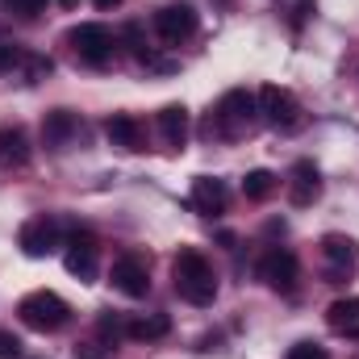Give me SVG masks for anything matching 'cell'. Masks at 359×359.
<instances>
[{"mask_svg":"<svg viewBox=\"0 0 359 359\" xmlns=\"http://www.w3.org/2000/svg\"><path fill=\"white\" fill-rule=\"evenodd\" d=\"M255 121H259V100H255L247 88H230L222 100H217L213 117H209V134H222V138H243Z\"/></svg>","mask_w":359,"mask_h":359,"instance_id":"2","label":"cell"},{"mask_svg":"<svg viewBox=\"0 0 359 359\" xmlns=\"http://www.w3.org/2000/svg\"><path fill=\"white\" fill-rule=\"evenodd\" d=\"M172 280H176V292L188 305H213V297H217V271H213V264L201 251H192V247H184L176 255Z\"/></svg>","mask_w":359,"mask_h":359,"instance_id":"1","label":"cell"},{"mask_svg":"<svg viewBox=\"0 0 359 359\" xmlns=\"http://www.w3.org/2000/svg\"><path fill=\"white\" fill-rule=\"evenodd\" d=\"M4 4H8V8H13L17 17H38V13H42V8L50 4V0H4Z\"/></svg>","mask_w":359,"mask_h":359,"instance_id":"26","label":"cell"},{"mask_svg":"<svg viewBox=\"0 0 359 359\" xmlns=\"http://www.w3.org/2000/svg\"><path fill=\"white\" fill-rule=\"evenodd\" d=\"M76 134H80V117H76L72 109H55V113H46V121H42V138H46V147L63 151V147L76 142Z\"/></svg>","mask_w":359,"mask_h":359,"instance_id":"13","label":"cell"},{"mask_svg":"<svg viewBox=\"0 0 359 359\" xmlns=\"http://www.w3.org/2000/svg\"><path fill=\"white\" fill-rule=\"evenodd\" d=\"M29 76H34V80L50 76V59H29Z\"/></svg>","mask_w":359,"mask_h":359,"instance_id":"28","label":"cell"},{"mask_svg":"<svg viewBox=\"0 0 359 359\" xmlns=\"http://www.w3.org/2000/svg\"><path fill=\"white\" fill-rule=\"evenodd\" d=\"M159 134H163V142L176 147V151L188 142V109H184V104H163V109H159Z\"/></svg>","mask_w":359,"mask_h":359,"instance_id":"18","label":"cell"},{"mask_svg":"<svg viewBox=\"0 0 359 359\" xmlns=\"http://www.w3.org/2000/svg\"><path fill=\"white\" fill-rule=\"evenodd\" d=\"M109 280H113V288L121 297H134V301L147 297L151 292V264H147V255H138V251L117 255L113 268H109Z\"/></svg>","mask_w":359,"mask_h":359,"instance_id":"6","label":"cell"},{"mask_svg":"<svg viewBox=\"0 0 359 359\" xmlns=\"http://www.w3.org/2000/svg\"><path fill=\"white\" fill-rule=\"evenodd\" d=\"M17 247L29 255V259H46L55 247H59V222L55 217H29L25 226H21V234H17Z\"/></svg>","mask_w":359,"mask_h":359,"instance_id":"10","label":"cell"},{"mask_svg":"<svg viewBox=\"0 0 359 359\" xmlns=\"http://www.w3.org/2000/svg\"><path fill=\"white\" fill-rule=\"evenodd\" d=\"M21 59H25V50L17 42H0V72H13Z\"/></svg>","mask_w":359,"mask_h":359,"instance_id":"24","label":"cell"},{"mask_svg":"<svg viewBox=\"0 0 359 359\" xmlns=\"http://www.w3.org/2000/svg\"><path fill=\"white\" fill-rule=\"evenodd\" d=\"M17 318H21V326H29V330H38V334H55V330H63V326H67V318H72V305H67L59 292H50V288H38V292L21 297V305H17Z\"/></svg>","mask_w":359,"mask_h":359,"instance_id":"3","label":"cell"},{"mask_svg":"<svg viewBox=\"0 0 359 359\" xmlns=\"http://www.w3.org/2000/svg\"><path fill=\"white\" fill-rule=\"evenodd\" d=\"M226 184L213 176H196L192 180V209L196 213H205V217H217V213H226Z\"/></svg>","mask_w":359,"mask_h":359,"instance_id":"12","label":"cell"},{"mask_svg":"<svg viewBox=\"0 0 359 359\" xmlns=\"http://www.w3.org/2000/svg\"><path fill=\"white\" fill-rule=\"evenodd\" d=\"M326 326H330L339 339H359V297H339V301L326 309Z\"/></svg>","mask_w":359,"mask_h":359,"instance_id":"15","label":"cell"},{"mask_svg":"<svg viewBox=\"0 0 359 359\" xmlns=\"http://www.w3.org/2000/svg\"><path fill=\"white\" fill-rule=\"evenodd\" d=\"M0 359H21V339L13 330H0Z\"/></svg>","mask_w":359,"mask_h":359,"instance_id":"27","label":"cell"},{"mask_svg":"<svg viewBox=\"0 0 359 359\" xmlns=\"http://www.w3.org/2000/svg\"><path fill=\"white\" fill-rule=\"evenodd\" d=\"M259 117L268 121L271 130H284V134H292V130H301L305 126V109H301V100L292 96L288 88H280V84H268V88H259Z\"/></svg>","mask_w":359,"mask_h":359,"instance_id":"4","label":"cell"},{"mask_svg":"<svg viewBox=\"0 0 359 359\" xmlns=\"http://www.w3.org/2000/svg\"><path fill=\"white\" fill-rule=\"evenodd\" d=\"M168 334H172V318L168 313H142V318L126 322V339H134V343H159Z\"/></svg>","mask_w":359,"mask_h":359,"instance_id":"16","label":"cell"},{"mask_svg":"<svg viewBox=\"0 0 359 359\" xmlns=\"http://www.w3.org/2000/svg\"><path fill=\"white\" fill-rule=\"evenodd\" d=\"M259 280L268 284L271 292H292L297 280H301L297 255H292L288 247H271V251H264V259H259Z\"/></svg>","mask_w":359,"mask_h":359,"instance_id":"7","label":"cell"},{"mask_svg":"<svg viewBox=\"0 0 359 359\" xmlns=\"http://www.w3.org/2000/svg\"><path fill=\"white\" fill-rule=\"evenodd\" d=\"M67 42H72V50H76L88 67H104V63L117 55V38H113V29L100 25V21H80V25L67 34Z\"/></svg>","mask_w":359,"mask_h":359,"instance_id":"5","label":"cell"},{"mask_svg":"<svg viewBox=\"0 0 359 359\" xmlns=\"http://www.w3.org/2000/svg\"><path fill=\"white\" fill-rule=\"evenodd\" d=\"M322 255H326V264L334 271H347L359 259V247H355V238H347V234H326L322 238Z\"/></svg>","mask_w":359,"mask_h":359,"instance_id":"19","label":"cell"},{"mask_svg":"<svg viewBox=\"0 0 359 359\" xmlns=\"http://www.w3.org/2000/svg\"><path fill=\"white\" fill-rule=\"evenodd\" d=\"M155 34L163 46H180L196 34V8L192 4H163L155 13Z\"/></svg>","mask_w":359,"mask_h":359,"instance_id":"9","label":"cell"},{"mask_svg":"<svg viewBox=\"0 0 359 359\" xmlns=\"http://www.w3.org/2000/svg\"><path fill=\"white\" fill-rule=\"evenodd\" d=\"M29 163V138L17 126L0 130V168H25Z\"/></svg>","mask_w":359,"mask_h":359,"instance_id":"17","label":"cell"},{"mask_svg":"<svg viewBox=\"0 0 359 359\" xmlns=\"http://www.w3.org/2000/svg\"><path fill=\"white\" fill-rule=\"evenodd\" d=\"M284 359H330V355H326V347H318V343H297V347H288Z\"/></svg>","mask_w":359,"mask_h":359,"instance_id":"25","label":"cell"},{"mask_svg":"<svg viewBox=\"0 0 359 359\" xmlns=\"http://www.w3.org/2000/svg\"><path fill=\"white\" fill-rule=\"evenodd\" d=\"M271 192H276V176H271V172L255 168V172L243 176V196H247V201H268Z\"/></svg>","mask_w":359,"mask_h":359,"instance_id":"20","label":"cell"},{"mask_svg":"<svg viewBox=\"0 0 359 359\" xmlns=\"http://www.w3.org/2000/svg\"><path fill=\"white\" fill-rule=\"evenodd\" d=\"M92 4H96V8H117L121 0H92Z\"/></svg>","mask_w":359,"mask_h":359,"instance_id":"29","label":"cell"},{"mask_svg":"<svg viewBox=\"0 0 359 359\" xmlns=\"http://www.w3.org/2000/svg\"><path fill=\"white\" fill-rule=\"evenodd\" d=\"M104 138L121 151H142V121L130 117V113H113L104 121Z\"/></svg>","mask_w":359,"mask_h":359,"instance_id":"14","label":"cell"},{"mask_svg":"<svg viewBox=\"0 0 359 359\" xmlns=\"http://www.w3.org/2000/svg\"><path fill=\"white\" fill-rule=\"evenodd\" d=\"M96 259H100L96 234H92V230H72V238H67V251H63V268L72 271L76 280L92 284V280H96Z\"/></svg>","mask_w":359,"mask_h":359,"instance_id":"8","label":"cell"},{"mask_svg":"<svg viewBox=\"0 0 359 359\" xmlns=\"http://www.w3.org/2000/svg\"><path fill=\"white\" fill-rule=\"evenodd\" d=\"M96 334H100V343H104V347H117V339L126 334V322H121V318H113V313H100Z\"/></svg>","mask_w":359,"mask_h":359,"instance_id":"22","label":"cell"},{"mask_svg":"<svg viewBox=\"0 0 359 359\" xmlns=\"http://www.w3.org/2000/svg\"><path fill=\"white\" fill-rule=\"evenodd\" d=\"M276 4H280V13H284V21L292 29H301L309 21V13H313V0H276Z\"/></svg>","mask_w":359,"mask_h":359,"instance_id":"21","label":"cell"},{"mask_svg":"<svg viewBox=\"0 0 359 359\" xmlns=\"http://www.w3.org/2000/svg\"><path fill=\"white\" fill-rule=\"evenodd\" d=\"M318 196H322V176H318V168H313L309 159H297L292 172H288V201H292L297 209H305V205H313Z\"/></svg>","mask_w":359,"mask_h":359,"instance_id":"11","label":"cell"},{"mask_svg":"<svg viewBox=\"0 0 359 359\" xmlns=\"http://www.w3.org/2000/svg\"><path fill=\"white\" fill-rule=\"evenodd\" d=\"M126 42H130V50H134L138 63H155V55H151V46L142 42V29H138V25H126Z\"/></svg>","mask_w":359,"mask_h":359,"instance_id":"23","label":"cell"}]
</instances>
